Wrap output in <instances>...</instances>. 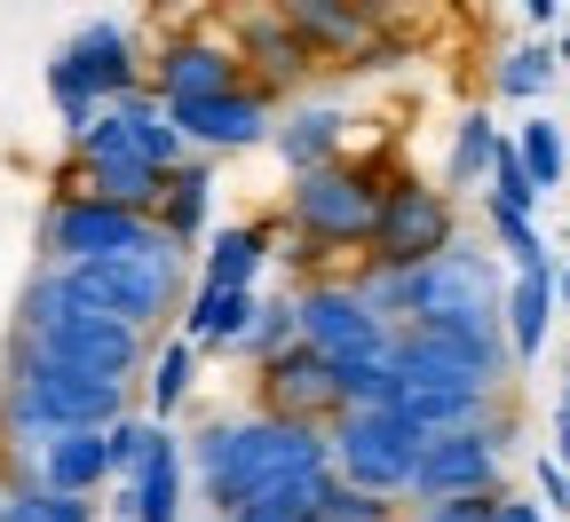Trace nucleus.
<instances>
[{
    "label": "nucleus",
    "mask_w": 570,
    "mask_h": 522,
    "mask_svg": "<svg viewBox=\"0 0 570 522\" xmlns=\"http://www.w3.org/2000/svg\"><path fill=\"white\" fill-rule=\"evenodd\" d=\"M183 460L198 467V491H206L214 522L238 514V506L262 499V491H294V483L333 475V460H325V427L277 420V412H246V420H214V427H198V452H183Z\"/></svg>",
    "instance_id": "obj_1"
},
{
    "label": "nucleus",
    "mask_w": 570,
    "mask_h": 522,
    "mask_svg": "<svg viewBox=\"0 0 570 522\" xmlns=\"http://www.w3.org/2000/svg\"><path fill=\"white\" fill-rule=\"evenodd\" d=\"M127 412H135L127 381H96V372H71V364L32 356V348H9L0 427H9L17 443H48V435H71V427H111Z\"/></svg>",
    "instance_id": "obj_2"
},
{
    "label": "nucleus",
    "mask_w": 570,
    "mask_h": 522,
    "mask_svg": "<svg viewBox=\"0 0 570 522\" xmlns=\"http://www.w3.org/2000/svg\"><path fill=\"white\" fill-rule=\"evenodd\" d=\"M17 348H32L48 364H71V372H96V381H127L151 341L127 333V325H111V317H96V309H80L63 293V277L40 269L24 285V309H17Z\"/></svg>",
    "instance_id": "obj_3"
},
{
    "label": "nucleus",
    "mask_w": 570,
    "mask_h": 522,
    "mask_svg": "<svg viewBox=\"0 0 570 522\" xmlns=\"http://www.w3.org/2000/svg\"><path fill=\"white\" fill-rule=\"evenodd\" d=\"M56 277H63V293L80 309H96V317H111V325H127V333L151 341V325H167L183 309L190 262L167 238H151V246H135V254H111V262H88V269H56Z\"/></svg>",
    "instance_id": "obj_4"
},
{
    "label": "nucleus",
    "mask_w": 570,
    "mask_h": 522,
    "mask_svg": "<svg viewBox=\"0 0 570 522\" xmlns=\"http://www.w3.org/2000/svg\"><path fill=\"white\" fill-rule=\"evenodd\" d=\"M389 183H396V159H333L317 175H294V190H285V230H302L325 254H365Z\"/></svg>",
    "instance_id": "obj_5"
},
{
    "label": "nucleus",
    "mask_w": 570,
    "mask_h": 522,
    "mask_svg": "<svg viewBox=\"0 0 570 522\" xmlns=\"http://www.w3.org/2000/svg\"><path fill=\"white\" fill-rule=\"evenodd\" d=\"M135 88H142V48H135V32H127L119 17L80 24V32L48 56V96H56V111H63L71 135H80L104 104L135 96Z\"/></svg>",
    "instance_id": "obj_6"
},
{
    "label": "nucleus",
    "mask_w": 570,
    "mask_h": 522,
    "mask_svg": "<svg viewBox=\"0 0 570 522\" xmlns=\"http://www.w3.org/2000/svg\"><path fill=\"white\" fill-rule=\"evenodd\" d=\"M420 427L396 420V412H341L325 427V460H333V483L348 491H373V499H412V475H420Z\"/></svg>",
    "instance_id": "obj_7"
},
{
    "label": "nucleus",
    "mask_w": 570,
    "mask_h": 522,
    "mask_svg": "<svg viewBox=\"0 0 570 522\" xmlns=\"http://www.w3.org/2000/svg\"><path fill=\"white\" fill-rule=\"evenodd\" d=\"M508 412H491L483 427H452L420 443L412 499H499L508 491Z\"/></svg>",
    "instance_id": "obj_8"
},
{
    "label": "nucleus",
    "mask_w": 570,
    "mask_h": 522,
    "mask_svg": "<svg viewBox=\"0 0 570 522\" xmlns=\"http://www.w3.org/2000/svg\"><path fill=\"white\" fill-rule=\"evenodd\" d=\"M71 159L80 167H159V175H175L190 151H183V135H175V119L151 104V96H119V104H104L80 135H71Z\"/></svg>",
    "instance_id": "obj_9"
},
{
    "label": "nucleus",
    "mask_w": 570,
    "mask_h": 522,
    "mask_svg": "<svg viewBox=\"0 0 570 522\" xmlns=\"http://www.w3.org/2000/svg\"><path fill=\"white\" fill-rule=\"evenodd\" d=\"M452 246H460V214H452V198H444L436 183L396 175L389 198H381V221H373L365 262H373V269H420V262H436V254H452Z\"/></svg>",
    "instance_id": "obj_10"
},
{
    "label": "nucleus",
    "mask_w": 570,
    "mask_h": 522,
    "mask_svg": "<svg viewBox=\"0 0 570 522\" xmlns=\"http://www.w3.org/2000/svg\"><path fill=\"white\" fill-rule=\"evenodd\" d=\"M159 230L142 214H119L104 198H80L63 190L48 214H40V269H88V262H111V254H135L151 246Z\"/></svg>",
    "instance_id": "obj_11"
},
{
    "label": "nucleus",
    "mask_w": 570,
    "mask_h": 522,
    "mask_svg": "<svg viewBox=\"0 0 570 522\" xmlns=\"http://www.w3.org/2000/svg\"><path fill=\"white\" fill-rule=\"evenodd\" d=\"M246 88V63L230 40H206V32H175L151 63H142V96L159 111H183V104H206V96H230Z\"/></svg>",
    "instance_id": "obj_12"
},
{
    "label": "nucleus",
    "mask_w": 570,
    "mask_h": 522,
    "mask_svg": "<svg viewBox=\"0 0 570 522\" xmlns=\"http://www.w3.org/2000/svg\"><path fill=\"white\" fill-rule=\"evenodd\" d=\"M294 333H302V348H317V356H333V364L373 356V348L396 341L365 302H356V285H348V277H309V285L294 293Z\"/></svg>",
    "instance_id": "obj_13"
},
{
    "label": "nucleus",
    "mask_w": 570,
    "mask_h": 522,
    "mask_svg": "<svg viewBox=\"0 0 570 522\" xmlns=\"http://www.w3.org/2000/svg\"><path fill=\"white\" fill-rule=\"evenodd\" d=\"M167 119H175V135H183V151H190V159H214V151H246V142H262V135L277 127V111H269V96H262V88L206 96V104H183V111H167Z\"/></svg>",
    "instance_id": "obj_14"
},
{
    "label": "nucleus",
    "mask_w": 570,
    "mask_h": 522,
    "mask_svg": "<svg viewBox=\"0 0 570 522\" xmlns=\"http://www.w3.org/2000/svg\"><path fill=\"white\" fill-rule=\"evenodd\" d=\"M262 412H277V420H302V427H333L341 420V388H333V356H317V348H285V356H269L262 364Z\"/></svg>",
    "instance_id": "obj_15"
},
{
    "label": "nucleus",
    "mask_w": 570,
    "mask_h": 522,
    "mask_svg": "<svg viewBox=\"0 0 570 522\" xmlns=\"http://www.w3.org/2000/svg\"><path fill=\"white\" fill-rule=\"evenodd\" d=\"M230 48H238V63H246V88H254V71H262V96H277V88H302L309 71H317V56H309V40L285 24L277 9H246L238 24H230Z\"/></svg>",
    "instance_id": "obj_16"
},
{
    "label": "nucleus",
    "mask_w": 570,
    "mask_h": 522,
    "mask_svg": "<svg viewBox=\"0 0 570 522\" xmlns=\"http://www.w3.org/2000/svg\"><path fill=\"white\" fill-rule=\"evenodd\" d=\"M32 491H56V499H96L111 483V460H104V427H71V435H48V443H24V475Z\"/></svg>",
    "instance_id": "obj_17"
},
{
    "label": "nucleus",
    "mask_w": 570,
    "mask_h": 522,
    "mask_svg": "<svg viewBox=\"0 0 570 522\" xmlns=\"http://www.w3.org/2000/svg\"><path fill=\"white\" fill-rule=\"evenodd\" d=\"M183 491H190V460H183V443L167 435L151 452V467L111 491V522H183Z\"/></svg>",
    "instance_id": "obj_18"
},
{
    "label": "nucleus",
    "mask_w": 570,
    "mask_h": 522,
    "mask_svg": "<svg viewBox=\"0 0 570 522\" xmlns=\"http://www.w3.org/2000/svg\"><path fill=\"white\" fill-rule=\"evenodd\" d=\"M277 17L309 40V56H365L381 32V9H348V0H285Z\"/></svg>",
    "instance_id": "obj_19"
},
{
    "label": "nucleus",
    "mask_w": 570,
    "mask_h": 522,
    "mask_svg": "<svg viewBox=\"0 0 570 522\" xmlns=\"http://www.w3.org/2000/svg\"><path fill=\"white\" fill-rule=\"evenodd\" d=\"M499 333H508V356H515V364H539V348H547V333H554V262H547V269L508 277V302H499Z\"/></svg>",
    "instance_id": "obj_20"
},
{
    "label": "nucleus",
    "mask_w": 570,
    "mask_h": 522,
    "mask_svg": "<svg viewBox=\"0 0 570 522\" xmlns=\"http://www.w3.org/2000/svg\"><path fill=\"white\" fill-rule=\"evenodd\" d=\"M341 135H348V119H341L333 104H302L294 119L269 127V151L285 159V175H317V167L341 159Z\"/></svg>",
    "instance_id": "obj_21"
},
{
    "label": "nucleus",
    "mask_w": 570,
    "mask_h": 522,
    "mask_svg": "<svg viewBox=\"0 0 570 522\" xmlns=\"http://www.w3.org/2000/svg\"><path fill=\"white\" fill-rule=\"evenodd\" d=\"M206 221H214V167H206V159H183V167L167 175V198H159V221H151V230H159L175 254H190V246L206 238Z\"/></svg>",
    "instance_id": "obj_22"
},
{
    "label": "nucleus",
    "mask_w": 570,
    "mask_h": 522,
    "mask_svg": "<svg viewBox=\"0 0 570 522\" xmlns=\"http://www.w3.org/2000/svg\"><path fill=\"white\" fill-rule=\"evenodd\" d=\"M254 302H262V293H230V285H198V293H183V341H190V348H230V341L246 333Z\"/></svg>",
    "instance_id": "obj_23"
},
{
    "label": "nucleus",
    "mask_w": 570,
    "mask_h": 522,
    "mask_svg": "<svg viewBox=\"0 0 570 522\" xmlns=\"http://www.w3.org/2000/svg\"><path fill=\"white\" fill-rule=\"evenodd\" d=\"M262 269H269V238L262 230H214L206 238V262H198V285H230V293H262Z\"/></svg>",
    "instance_id": "obj_24"
},
{
    "label": "nucleus",
    "mask_w": 570,
    "mask_h": 522,
    "mask_svg": "<svg viewBox=\"0 0 570 522\" xmlns=\"http://www.w3.org/2000/svg\"><path fill=\"white\" fill-rule=\"evenodd\" d=\"M508 142H515V159H523V175H531V190H539V198H554V190L570 183V127H562V119L531 111Z\"/></svg>",
    "instance_id": "obj_25"
},
{
    "label": "nucleus",
    "mask_w": 570,
    "mask_h": 522,
    "mask_svg": "<svg viewBox=\"0 0 570 522\" xmlns=\"http://www.w3.org/2000/svg\"><path fill=\"white\" fill-rule=\"evenodd\" d=\"M554 80H562L554 40H515V48H499V63H491V96H508V104H547Z\"/></svg>",
    "instance_id": "obj_26"
},
{
    "label": "nucleus",
    "mask_w": 570,
    "mask_h": 522,
    "mask_svg": "<svg viewBox=\"0 0 570 522\" xmlns=\"http://www.w3.org/2000/svg\"><path fill=\"white\" fill-rule=\"evenodd\" d=\"M499 142H508V127H499L491 111H460V127H452V151H444V183H452V190H475V183H491V159H499Z\"/></svg>",
    "instance_id": "obj_27"
},
{
    "label": "nucleus",
    "mask_w": 570,
    "mask_h": 522,
    "mask_svg": "<svg viewBox=\"0 0 570 522\" xmlns=\"http://www.w3.org/2000/svg\"><path fill=\"white\" fill-rule=\"evenodd\" d=\"M80 198H104V206H119V214L159 221L167 175H159V167H80Z\"/></svg>",
    "instance_id": "obj_28"
},
{
    "label": "nucleus",
    "mask_w": 570,
    "mask_h": 522,
    "mask_svg": "<svg viewBox=\"0 0 570 522\" xmlns=\"http://www.w3.org/2000/svg\"><path fill=\"white\" fill-rule=\"evenodd\" d=\"M483 206H491V221H539V190H531V175L515 159V142H499L491 183H483Z\"/></svg>",
    "instance_id": "obj_29"
},
{
    "label": "nucleus",
    "mask_w": 570,
    "mask_h": 522,
    "mask_svg": "<svg viewBox=\"0 0 570 522\" xmlns=\"http://www.w3.org/2000/svg\"><path fill=\"white\" fill-rule=\"evenodd\" d=\"M159 443H167V427L159 420H111L104 427V460H111V483H135L142 467H151V452H159Z\"/></svg>",
    "instance_id": "obj_30"
},
{
    "label": "nucleus",
    "mask_w": 570,
    "mask_h": 522,
    "mask_svg": "<svg viewBox=\"0 0 570 522\" xmlns=\"http://www.w3.org/2000/svg\"><path fill=\"white\" fill-rule=\"evenodd\" d=\"M302 333H294V293H277V302H254V317H246V333L230 341L238 356H254V364H269V356H285Z\"/></svg>",
    "instance_id": "obj_31"
},
{
    "label": "nucleus",
    "mask_w": 570,
    "mask_h": 522,
    "mask_svg": "<svg viewBox=\"0 0 570 522\" xmlns=\"http://www.w3.org/2000/svg\"><path fill=\"white\" fill-rule=\"evenodd\" d=\"M190 372H198V348L175 333V341L151 356V388H142V396H151V420H167V412L190 404Z\"/></svg>",
    "instance_id": "obj_32"
},
{
    "label": "nucleus",
    "mask_w": 570,
    "mask_h": 522,
    "mask_svg": "<svg viewBox=\"0 0 570 522\" xmlns=\"http://www.w3.org/2000/svg\"><path fill=\"white\" fill-rule=\"evenodd\" d=\"M317 522H404V506H396V499H373V491H348V483L325 475V491H317Z\"/></svg>",
    "instance_id": "obj_33"
},
{
    "label": "nucleus",
    "mask_w": 570,
    "mask_h": 522,
    "mask_svg": "<svg viewBox=\"0 0 570 522\" xmlns=\"http://www.w3.org/2000/svg\"><path fill=\"white\" fill-rule=\"evenodd\" d=\"M317 491H325V475L317 483H294V491H262V499H246L223 522H317Z\"/></svg>",
    "instance_id": "obj_34"
},
{
    "label": "nucleus",
    "mask_w": 570,
    "mask_h": 522,
    "mask_svg": "<svg viewBox=\"0 0 570 522\" xmlns=\"http://www.w3.org/2000/svg\"><path fill=\"white\" fill-rule=\"evenodd\" d=\"M96 514H104L96 499H56V491L17 483V491H9V514H0V522H96Z\"/></svg>",
    "instance_id": "obj_35"
},
{
    "label": "nucleus",
    "mask_w": 570,
    "mask_h": 522,
    "mask_svg": "<svg viewBox=\"0 0 570 522\" xmlns=\"http://www.w3.org/2000/svg\"><path fill=\"white\" fill-rule=\"evenodd\" d=\"M531 499H539L547 514H570V467H562L554 452H539V460H531Z\"/></svg>",
    "instance_id": "obj_36"
},
{
    "label": "nucleus",
    "mask_w": 570,
    "mask_h": 522,
    "mask_svg": "<svg viewBox=\"0 0 570 522\" xmlns=\"http://www.w3.org/2000/svg\"><path fill=\"white\" fill-rule=\"evenodd\" d=\"M499 499H412L404 522H491Z\"/></svg>",
    "instance_id": "obj_37"
},
{
    "label": "nucleus",
    "mask_w": 570,
    "mask_h": 522,
    "mask_svg": "<svg viewBox=\"0 0 570 522\" xmlns=\"http://www.w3.org/2000/svg\"><path fill=\"white\" fill-rule=\"evenodd\" d=\"M491 522H554L531 491H499V506H491Z\"/></svg>",
    "instance_id": "obj_38"
},
{
    "label": "nucleus",
    "mask_w": 570,
    "mask_h": 522,
    "mask_svg": "<svg viewBox=\"0 0 570 522\" xmlns=\"http://www.w3.org/2000/svg\"><path fill=\"white\" fill-rule=\"evenodd\" d=\"M554 460L570 467V356H562V396H554Z\"/></svg>",
    "instance_id": "obj_39"
},
{
    "label": "nucleus",
    "mask_w": 570,
    "mask_h": 522,
    "mask_svg": "<svg viewBox=\"0 0 570 522\" xmlns=\"http://www.w3.org/2000/svg\"><path fill=\"white\" fill-rule=\"evenodd\" d=\"M523 24H531V40H547V32H562V9L554 0H523Z\"/></svg>",
    "instance_id": "obj_40"
},
{
    "label": "nucleus",
    "mask_w": 570,
    "mask_h": 522,
    "mask_svg": "<svg viewBox=\"0 0 570 522\" xmlns=\"http://www.w3.org/2000/svg\"><path fill=\"white\" fill-rule=\"evenodd\" d=\"M554 309L570 317V262H554Z\"/></svg>",
    "instance_id": "obj_41"
},
{
    "label": "nucleus",
    "mask_w": 570,
    "mask_h": 522,
    "mask_svg": "<svg viewBox=\"0 0 570 522\" xmlns=\"http://www.w3.org/2000/svg\"><path fill=\"white\" fill-rule=\"evenodd\" d=\"M554 63L570 71V17H562V32H554Z\"/></svg>",
    "instance_id": "obj_42"
},
{
    "label": "nucleus",
    "mask_w": 570,
    "mask_h": 522,
    "mask_svg": "<svg viewBox=\"0 0 570 522\" xmlns=\"http://www.w3.org/2000/svg\"><path fill=\"white\" fill-rule=\"evenodd\" d=\"M562 190H570V183H562Z\"/></svg>",
    "instance_id": "obj_43"
}]
</instances>
